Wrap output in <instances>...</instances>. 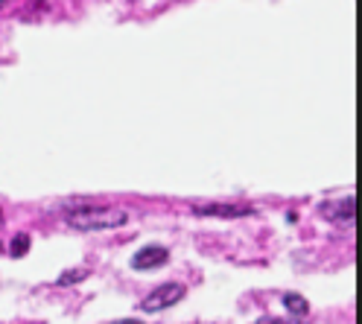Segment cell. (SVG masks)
<instances>
[{
    "label": "cell",
    "mask_w": 362,
    "mask_h": 324,
    "mask_svg": "<svg viewBox=\"0 0 362 324\" xmlns=\"http://www.w3.org/2000/svg\"><path fill=\"white\" fill-rule=\"evenodd\" d=\"M111 324H141V321H134V318H123V321H111Z\"/></svg>",
    "instance_id": "obj_10"
},
{
    "label": "cell",
    "mask_w": 362,
    "mask_h": 324,
    "mask_svg": "<svg viewBox=\"0 0 362 324\" xmlns=\"http://www.w3.org/2000/svg\"><path fill=\"white\" fill-rule=\"evenodd\" d=\"M85 277H90V269L88 266H76V269H64L59 277H56V287H76L82 284Z\"/></svg>",
    "instance_id": "obj_7"
},
{
    "label": "cell",
    "mask_w": 362,
    "mask_h": 324,
    "mask_svg": "<svg viewBox=\"0 0 362 324\" xmlns=\"http://www.w3.org/2000/svg\"><path fill=\"white\" fill-rule=\"evenodd\" d=\"M284 307L296 316V318H304L307 313H310V301L304 298V295H298V292H286L284 295Z\"/></svg>",
    "instance_id": "obj_6"
},
{
    "label": "cell",
    "mask_w": 362,
    "mask_h": 324,
    "mask_svg": "<svg viewBox=\"0 0 362 324\" xmlns=\"http://www.w3.org/2000/svg\"><path fill=\"white\" fill-rule=\"evenodd\" d=\"M64 222L74 231H111V228H123L129 222V211H123V207L82 204V207H76V211L67 214Z\"/></svg>",
    "instance_id": "obj_1"
},
{
    "label": "cell",
    "mask_w": 362,
    "mask_h": 324,
    "mask_svg": "<svg viewBox=\"0 0 362 324\" xmlns=\"http://www.w3.org/2000/svg\"><path fill=\"white\" fill-rule=\"evenodd\" d=\"M0 251H4V243H0Z\"/></svg>",
    "instance_id": "obj_12"
},
{
    "label": "cell",
    "mask_w": 362,
    "mask_h": 324,
    "mask_svg": "<svg viewBox=\"0 0 362 324\" xmlns=\"http://www.w3.org/2000/svg\"><path fill=\"white\" fill-rule=\"evenodd\" d=\"M0 225H4V214H0Z\"/></svg>",
    "instance_id": "obj_11"
},
{
    "label": "cell",
    "mask_w": 362,
    "mask_h": 324,
    "mask_svg": "<svg viewBox=\"0 0 362 324\" xmlns=\"http://www.w3.org/2000/svg\"><path fill=\"white\" fill-rule=\"evenodd\" d=\"M319 211L330 219V222H339V225H348L354 222V196H345V199H336V202H325Z\"/></svg>",
    "instance_id": "obj_5"
},
{
    "label": "cell",
    "mask_w": 362,
    "mask_h": 324,
    "mask_svg": "<svg viewBox=\"0 0 362 324\" xmlns=\"http://www.w3.org/2000/svg\"><path fill=\"white\" fill-rule=\"evenodd\" d=\"M255 324H281V318H272V316H263V318H257Z\"/></svg>",
    "instance_id": "obj_9"
},
{
    "label": "cell",
    "mask_w": 362,
    "mask_h": 324,
    "mask_svg": "<svg viewBox=\"0 0 362 324\" xmlns=\"http://www.w3.org/2000/svg\"><path fill=\"white\" fill-rule=\"evenodd\" d=\"M185 295H187L185 284L167 281V284H161V287H155V292H149V295L144 298L141 310H144V313H161V310H170V307H175Z\"/></svg>",
    "instance_id": "obj_2"
},
{
    "label": "cell",
    "mask_w": 362,
    "mask_h": 324,
    "mask_svg": "<svg viewBox=\"0 0 362 324\" xmlns=\"http://www.w3.org/2000/svg\"><path fill=\"white\" fill-rule=\"evenodd\" d=\"M30 245H33L30 234H18V237L9 243V254H12L15 260H21V258H27V254H30Z\"/></svg>",
    "instance_id": "obj_8"
},
{
    "label": "cell",
    "mask_w": 362,
    "mask_h": 324,
    "mask_svg": "<svg viewBox=\"0 0 362 324\" xmlns=\"http://www.w3.org/2000/svg\"><path fill=\"white\" fill-rule=\"evenodd\" d=\"M170 260V251L164 245H144L134 251V258H132V269H138V272H152V269H161L164 263Z\"/></svg>",
    "instance_id": "obj_4"
},
{
    "label": "cell",
    "mask_w": 362,
    "mask_h": 324,
    "mask_svg": "<svg viewBox=\"0 0 362 324\" xmlns=\"http://www.w3.org/2000/svg\"><path fill=\"white\" fill-rule=\"evenodd\" d=\"M193 214L199 216H219V219H240V216H252L255 207L252 204H240V202H202L193 204Z\"/></svg>",
    "instance_id": "obj_3"
}]
</instances>
